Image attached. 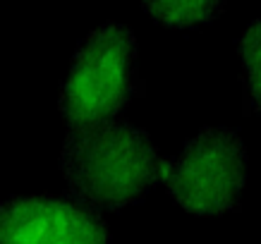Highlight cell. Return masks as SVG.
<instances>
[{
    "mask_svg": "<svg viewBox=\"0 0 261 244\" xmlns=\"http://www.w3.org/2000/svg\"><path fill=\"white\" fill-rule=\"evenodd\" d=\"M225 0H144L142 10L161 26L190 29L208 24L225 12Z\"/></svg>",
    "mask_w": 261,
    "mask_h": 244,
    "instance_id": "obj_6",
    "label": "cell"
},
{
    "mask_svg": "<svg viewBox=\"0 0 261 244\" xmlns=\"http://www.w3.org/2000/svg\"><path fill=\"white\" fill-rule=\"evenodd\" d=\"M0 244H111V228L103 213L67 194H5Z\"/></svg>",
    "mask_w": 261,
    "mask_h": 244,
    "instance_id": "obj_4",
    "label": "cell"
},
{
    "mask_svg": "<svg viewBox=\"0 0 261 244\" xmlns=\"http://www.w3.org/2000/svg\"><path fill=\"white\" fill-rule=\"evenodd\" d=\"M161 156L146 127L127 115L65 129L58 168L67 197L94 211H125L161 184Z\"/></svg>",
    "mask_w": 261,
    "mask_h": 244,
    "instance_id": "obj_1",
    "label": "cell"
},
{
    "mask_svg": "<svg viewBox=\"0 0 261 244\" xmlns=\"http://www.w3.org/2000/svg\"><path fill=\"white\" fill-rule=\"evenodd\" d=\"M240 58V89L242 113L261 118V17L247 24L235 41Z\"/></svg>",
    "mask_w": 261,
    "mask_h": 244,
    "instance_id": "obj_5",
    "label": "cell"
},
{
    "mask_svg": "<svg viewBox=\"0 0 261 244\" xmlns=\"http://www.w3.org/2000/svg\"><path fill=\"white\" fill-rule=\"evenodd\" d=\"M247 146L228 125H204L175 156H163L161 182L168 197L192 215H225L242 208Z\"/></svg>",
    "mask_w": 261,
    "mask_h": 244,
    "instance_id": "obj_3",
    "label": "cell"
},
{
    "mask_svg": "<svg viewBox=\"0 0 261 244\" xmlns=\"http://www.w3.org/2000/svg\"><path fill=\"white\" fill-rule=\"evenodd\" d=\"M146 94L139 70V39L125 22H103L80 39L58 89L65 129H80L120 118Z\"/></svg>",
    "mask_w": 261,
    "mask_h": 244,
    "instance_id": "obj_2",
    "label": "cell"
}]
</instances>
